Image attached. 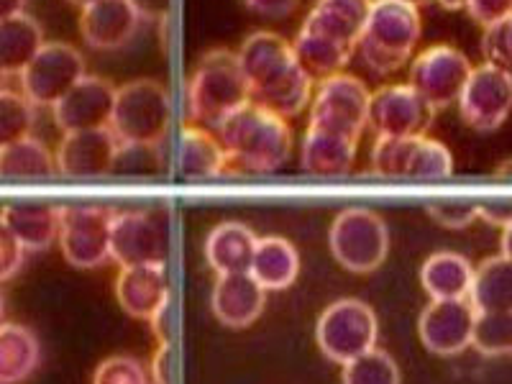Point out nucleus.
<instances>
[{"instance_id":"nucleus-1","label":"nucleus","mask_w":512,"mask_h":384,"mask_svg":"<svg viewBox=\"0 0 512 384\" xmlns=\"http://www.w3.org/2000/svg\"><path fill=\"white\" fill-rule=\"evenodd\" d=\"M228 157V172L267 175L280 169L292 154L290 123L264 105L244 103L216 126Z\"/></svg>"},{"instance_id":"nucleus-2","label":"nucleus","mask_w":512,"mask_h":384,"mask_svg":"<svg viewBox=\"0 0 512 384\" xmlns=\"http://www.w3.org/2000/svg\"><path fill=\"white\" fill-rule=\"evenodd\" d=\"M423 34L420 8L408 0H374L356 52L374 75H392L413 59Z\"/></svg>"},{"instance_id":"nucleus-3","label":"nucleus","mask_w":512,"mask_h":384,"mask_svg":"<svg viewBox=\"0 0 512 384\" xmlns=\"http://www.w3.org/2000/svg\"><path fill=\"white\" fill-rule=\"evenodd\" d=\"M251 100V88L236 52L231 49H208L195 62L187 82V118L195 126L216 131L218 123L231 116L236 108Z\"/></svg>"},{"instance_id":"nucleus-4","label":"nucleus","mask_w":512,"mask_h":384,"mask_svg":"<svg viewBox=\"0 0 512 384\" xmlns=\"http://www.w3.org/2000/svg\"><path fill=\"white\" fill-rule=\"evenodd\" d=\"M169 123L172 103L162 82L139 77L118 88L111 131L123 149H157L167 139Z\"/></svg>"},{"instance_id":"nucleus-5","label":"nucleus","mask_w":512,"mask_h":384,"mask_svg":"<svg viewBox=\"0 0 512 384\" xmlns=\"http://www.w3.org/2000/svg\"><path fill=\"white\" fill-rule=\"evenodd\" d=\"M379 320L369 303L359 297L333 300L315 323V344L320 354L333 364H349L356 356L377 346Z\"/></svg>"},{"instance_id":"nucleus-6","label":"nucleus","mask_w":512,"mask_h":384,"mask_svg":"<svg viewBox=\"0 0 512 384\" xmlns=\"http://www.w3.org/2000/svg\"><path fill=\"white\" fill-rule=\"evenodd\" d=\"M328 249L346 272L372 274L390 254V228L372 208H346L328 228Z\"/></svg>"},{"instance_id":"nucleus-7","label":"nucleus","mask_w":512,"mask_h":384,"mask_svg":"<svg viewBox=\"0 0 512 384\" xmlns=\"http://www.w3.org/2000/svg\"><path fill=\"white\" fill-rule=\"evenodd\" d=\"M116 210L105 205H62L59 246L67 264L98 269L111 259V228Z\"/></svg>"},{"instance_id":"nucleus-8","label":"nucleus","mask_w":512,"mask_h":384,"mask_svg":"<svg viewBox=\"0 0 512 384\" xmlns=\"http://www.w3.org/2000/svg\"><path fill=\"white\" fill-rule=\"evenodd\" d=\"M472 70L474 64L461 49L451 44H433L415 54L410 62L408 85L438 113L448 105L459 103Z\"/></svg>"},{"instance_id":"nucleus-9","label":"nucleus","mask_w":512,"mask_h":384,"mask_svg":"<svg viewBox=\"0 0 512 384\" xmlns=\"http://www.w3.org/2000/svg\"><path fill=\"white\" fill-rule=\"evenodd\" d=\"M369 100H372V90L356 75L338 72V75L326 77L315 88L308 126L328 128V131L361 139V131L367 128Z\"/></svg>"},{"instance_id":"nucleus-10","label":"nucleus","mask_w":512,"mask_h":384,"mask_svg":"<svg viewBox=\"0 0 512 384\" xmlns=\"http://www.w3.org/2000/svg\"><path fill=\"white\" fill-rule=\"evenodd\" d=\"M85 75L80 49L67 41H47L21 75V93L36 108H54Z\"/></svg>"},{"instance_id":"nucleus-11","label":"nucleus","mask_w":512,"mask_h":384,"mask_svg":"<svg viewBox=\"0 0 512 384\" xmlns=\"http://www.w3.org/2000/svg\"><path fill=\"white\" fill-rule=\"evenodd\" d=\"M461 121L479 134L497 131L512 113V75L495 64H477L459 98Z\"/></svg>"},{"instance_id":"nucleus-12","label":"nucleus","mask_w":512,"mask_h":384,"mask_svg":"<svg viewBox=\"0 0 512 384\" xmlns=\"http://www.w3.org/2000/svg\"><path fill=\"white\" fill-rule=\"evenodd\" d=\"M433 118H436V111L410 88L408 82L384 85V88L374 90L372 100H369L367 126L377 136H390V139L425 136Z\"/></svg>"},{"instance_id":"nucleus-13","label":"nucleus","mask_w":512,"mask_h":384,"mask_svg":"<svg viewBox=\"0 0 512 384\" xmlns=\"http://www.w3.org/2000/svg\"><path fill=\"white\" fill-rule=\"evenodd\" d=\"M126 152L116 134L108 128H93V131H72L59 141L57 169L62 177L70 180H95V177L111 175L116 162Z\"/></svg>"},{"instance_id":"nucleus-14","label":"nucleus","mask_w":512,"mask_h":384,"mask_svg":"<svg viewBox=\"0 0 512 384\" xmlns=\"http://www.w3.org/2000/svg\"><path fill=\"white\" fill-rule=\"evenodd\" d=\"M477 308L469 297L431 300L418 318V336L436 356H456L472 346Z\"/></svg>"},{"instance_id":"nucleus-15","label":"nucleus","mask_w":512,"mask_h":384,"mask_svg":"<svg viewBox=\"0 0 512 384\" xmlns=\"http://www.w3.org/2000/svg\"><path fill=\"white\" fill-rule=\"evenodd\" d=\"M111 259L121 269L167 262V236L157 218L144 210L116 213L111 228Z\"/></svg>"},{"instance_id":"nucleus-16","label":"nucleus","mask_w":512,"mask_h":384,"mask_svg":"<svg viewBox=\"0 0 512 384\" xmlns=\"http://www.w3.org/2000/svg\"><path fill=\"white\" fill-rule=\"evenodd\" d=\"M118 88L111 80L98 75H85L70 93L52 108L54 123L64 134L108 128L113 118Z\"/></svg>"},{"instance_id":"nucleus-17","label":"nucleus","mask_w":512,"mask_h":384,"mask_svg":"<svg viewBox=\"0 0 512 384\" xmlns=\"http://www.w3.org/2000/svg\"><path fill=\"white\" fill-rule=\"evenodd\" d=\"M141 16L131 0H95L80 13V34L98 52H116L134 39Z\"/></svg>"},{"instance_id":"nucleus-18","label":"nucleus","mask_w":512,"mask_h":384,"mask_svg":"<svg viewBox=\"0 0 512 384\" xmlns=\"http://www.w3.org/2000/svg\"><path fill=\"white\" fill-rule=\"evenodd\" d=\"M239 57L241 72H244L246 82H249L251 95L267 88L269 82H274L280 75H285L290 67H295L297 59L292 52V41L277 31H254L241 41V47L236 49Z\"/></svg>"},{"instance_id":"nucleus-19","label":"nucleus","mask_w":512,"mask_h":384,"mask_svg":"<svg viewBox=\"0 0 512 384\" xmlns=\"http://www.w3.org/2000/svg\"><path fill=\"white\" fill-rule=\"evenodd\" d=\"M267 305V290L249 272L218 274L210 292V310L228 328H246L259 320Z\"/></svg>"},{"instance_id":"nucleus-20","label":"nucleus","mask_w":512,"mask_h":384,"mask_svg":"<svg viewBox=\"0 0 512 384\" xmlns=\"http://www.w3.org/2000/svg\"><path fill=\"white\" fill-rule=\"evenodd\" d=\"M169 280L164 264L126 267L116 277V300L136 320H149L169 303Z\"/></svg>"},{"instance_id":"nucleus-21","label":"nucleus","mask_w":512,"mask_h":384,"mask_svg":"<svg viewBox=\"0 0 512 384\" xmlns=\"http://www.w3.org/2000/svg\"><path fill=\"white\" fill-rule=\"evenodd\" d=\"M359 152V139L328 128L308 126L300 149V167L315 177H341L351 172Z\"/></svg>"},{"instance_id":"nucleus-22","label":"nucleus","mask_w":512,"mask_h":384,"mask_svg":"<svg viewBox=\"0 0 512 384\" xmlns=\"http://www.w3.org/2000/svg\"><path fill=\"white\" fill-rule=\"evenodd\" d=\"M372 3L374 0H315V6L305 16L303 29L356 49L361 31L367 26Z\"/></svg>"},{"instance_id":"nucleus-23","label":"nucleus","mask_w":512,"mask_h":384,"mask_svg":"<svg viewBox=\"0 0 512 384\" xmlns=\"http://www.w3.org/2000/svg\"><path fill=\"white\" fill-rule=\"evenodd\" d=\"M26 251H44L59 241V221H62V205L34 203V200H16L8 203L0 213Z\"/></svg>"},{"instance_id":"nucleus-24","label":"nucleus","mask_w":512,"mask_h":384,"mask_svg":"<svg viewBox=\"0 0 512 384\" xmlns=\"http://www.w3.org/2000/svg\"><path fill=\"white\" fill-rule=\"evenodd\" d=\"M259 236L241 221L218 223L205 239V262L216 274L249 272Z\"/></svg>"},{"instance_id":"nucleus-25","label":"nucleus","mask_w":512,"mask_h":384,"mask_svg":"<svg viewBox=\"0 0 512 384\" xmlns=\"http://www.w3.org/2000/svg\"><path fill=\"white\" fill-rule=\"evenodd\" d=\"M177 169L187 180H210L228 172V157L221 139L210 134V128L195 126V123L182 128Z\"/></svg>"},{"instance_id":"nucleus-26","label":"nucleus","mask_w":512,"mask_h":384,"mask_svg":"<svg viewBox=\"0 0 512 384\" xmlns=\"http://www.w3.org/2000/svg\"><path fill=\"white\" fill-rule=\"evenodd\" d=\"M474 267L456 251H436L420 267V285L431 300H461L469 297Z\"/></svg>"},{"instance_id":"nucleus-27","label":"nucleus","mask_w":512,"mask_h":384,"mask_svg":"<svg viewBox=\"0 0 512 384\" xmlns=\"http://www.w3.org/2000/svg\"><path fill=\"white\" fill-rule=\"evenodd\" d=\"M249 274L267 292H280L292 287L300 274V254L295 244L282 236H262L256 241Z\"/></svg>"},{"instance_id":"nucleus-28","label":"nucleus","mask_w":512,"mask_h":384,"mask_svg":"<svg viewBox=\"0 0 512 384\" xmlns=\"http://www.w3.org/2000/svg\"><path fill=\"white\" fill-rule=\"evenodd\" d=\"M44 44H47L44 29L34 16L18 13V16L3 18L0 21V72L6 77H21Z\"/></svg>"},{"instance_id":"nucleus-29","label":"nucleus","mask_w":512,"mask_h":384,"mask_svg":"<svg viewBox=\"0 0 512 384\" xmlns=\"http://www.w3.org/2000/svg\"><path fill=\"white\" fill-rule=\"evenodd\" d=\"M41 344L31 328L0 323V384H21L39 369Z\"/></svg>"},{"instance_id":"nucleus-30","label":"nucleus","mask_w":512,"mask_h":384,"mask_svg":"<svg viewBox=\"0 0 512 384\" xmlns=\"http://www.w3.org/2000/svg\"><path fill=\"white\" fill-rule=\"evenodd\" d=\"M292 52H295L297 64L308 72L313 80H326V77L338 75L346 70L356 49L346 47L341 41L328 39L323 34H315L300 26L295 41H292Z\"/></svg>"},{"instance_id":"nucleus-31","label":"nucleus","mask_w":512,"mask_h":384,"mask_svg":"<svg viewBox=\"0 0 512 384\" xmlns=\"http://www.w3.org/2000/svg\"><path fill=\"white\" fill-rule=\"evenodd\" d=\"M313 90V77H310L300 64H295V67H290L285 75H280L274 82H269L267 88H262L259 93L251 95V100L264 105L267 111L277 113V116L285 118V121H290V118L308 111V105L313 103L315 95Z\"/></svg>"},{"instance_id":"nucleus-32","label":"nucleus","mask_w":512,"mask_h":384,"mask_svg":"<svg viewBox=\"0 0 512 384\" xmlns=\"http://www.w3.org/2000/svg\"><path fill=\"white\" fill-rule=\"evenodd\" d=\"M469 300L477 313H507L512 310V259L505 254L489 256L474 269Z\"/></svg>"},{"instance_id":"nucleus-33","label":"nucleus","mask_w":512,"mask_h":384,"mask_svg":"<svg viewBox=\"0 0 512 384\" xmlns=\"http://www.w3.org/2000/svg\"><path fill=\"white\" fill-rule=\"evenodd\" d=\"M54 175H59L57 157L34 136L0 149V180H49Z\"/></svg>"},{"instance_id":"nucleus-34","label":"nucleus","mask_w":512,"mask_h":384,"mask_svg":"<svg viewBox=\"0 0 512 384\" xmlns=\"http://www.w3.org/2000/svg\"><path fill=\"white\" fill-rule=\"evenodd\" d=\"M454 175V157L448 146L428 136L415 139L413 157L408 164V177L405 180H446Z\"/></svg>"},{"instance_id":"nucleus-35","label":"nucleus","mask_w":512,"mask_h":384,"mask_svg":"<svg viewBox=\"0 0 512 384\" xmlns=\"http://www.w3.org/2000/svg\"><path fill=\"white\" fill-rule=\"evenodd\" d=\"M36 123V105L24 93H0V149L31 136Z\"/></svg>"},{"instance_id":"nucleus-36","label":"nucleus","mask_w":512,"mask_h":384,"mask_svg":"<svg viewBox=\"0 0 512 384\" xmlns=\"http://www.w3.org/2000/svg\"><path fill=\"white\" fill-rule=\"evenodd\" d=\"M400 367L387 351L374 346L367 354L356 356L354 361L344 364L341 384H400Z\"/></svg>"},{"instance_id":"nucleus-37","label":"nucleus","mask_w":512,"mask_h":384,"mask_svg":"<svg viewBox=\"0 0 512 384\" xmlns=\"http://www.w3.org/2000/svg\"><path fill=\"white\" fill-rule=\"evenodd\" d=\"M472 346L484 356L512 354V310L477 313Z\"/></svg>"},{"instance_id":"nucleus-38","label":"nucleus","mask_w":512,"mask_h":384,"mask_svg":"<svg viewBox=\"0 0 512 384\" xmlns=\"http://www.w3.org/2000/svg\"><path fill=\"white\" fill-rule=\"evenodd\" d=\"M418 139V136H415ZM415 139H390V136H377L372 146V169L377 177L384 180H405L408 177V164L413 157Z\"/></svg>"},{"instance_id":"nucleus-39","label":"nucleus","mask_w":512,"mask_h":384,"mask_svg":"<svg viewBox=\"0 0 512 384\" xmlns=\"http://www.w3.org/2000/svg\"><path fill=\"white\" fill-rule=\"evenodd\" d=\"M93 384H152V377L139 359L116 354L103 359L95 367Z\"/></svg>"},{"instance_id":"nucleus-40","label":"nucleus","mask_w":512,"mask_h":384,"mask_svg":"<svg viewBox=\"0 0 512 384\" xmlns=\"http://www.w3.org/2000/svg\"><path fill=\"white\" fill-rule=\"evenodd\" d=\"M482 57L484 62L495 64V67L512 75V16L484 29Z\"/></svg>"},{"instance_id":"nucleus-41","label":"nucleus","mask_w":512,"mask_h":384,"mask_svg":"<svg viewBox=\"0 0 512 384\" xmlns=\"http://www.w3.org/2000/svg\"><path fill=\"white\" fill-rule=\"evenodd\" d=\"M425 210L443 228H466L479 218V203L474 200H436L425 205Z\"/></svg>"},{"instance_id":"nucleus-42","label":"nucleus","mask_w":512,"mask_h":384,"mask_svg":"<svg viewBox=\"0 0 512 384\" xmlns=\"http://www.w3.org/2000/svg\"><path fill=\"white\" fill-rule=\"evenodd\" d=\"M26 262V246L18 241L16 233L0 218V282L13 280Z\"/></svg>"},{"instance_id":"nucleus-43","label":"nucleus","mask_w":512,"mask_h":384,"mask_svg":"<svg viewBox=\"0 0 512 384\" xmlns=\"http://www.w3.org/2000/svg\"><path fill=\"white\" fill-rule=\"evenodd\" d=\"M466 11L479 26H492L512 16V0H466Z\"/></svg>"},{"instance_id":"nucleus-44","label":"nucleus","mask_w":512,"mask_h":384,"mask_svg":"<svg viewBox=\"0 0 512 384\" xmlns=\"http://www.w3.org/2000/svg\"><path fill=\"white\" fill-rule=\"evenodd\" d=\"M149 377L152 384H172L175 382V349L172 344H159L149 364Z\"/></svg>"},{"instance_id":"nucleus-45","label":"nucleus","mask_w":512,"mask_h":384,"mask_svg":"<svg viewBox=\"0 0 512 384\" xmlns=\"http://www.w3.org/2000/svg\"><path fill=\"white\" fill-rule=\"evenodd\" d=\"M244 3L254 13L267 18H287L300 6V0H244Z\"/></svg>"},{"instance_id":"nucleus-46","label":"nucleus","mask_w":512,"mask_h":384,"mask_svg":"<svg viewBox=\"0 0 512 384\" xmlns=\"http://www.w3.org/2000/svg\"><path fill=\"white\" fill-rule=\"evenodd\" d=\"M479 218L489 226L505 228L512 221V200H484L479 203Z\"/></svg>"},{"instance_id":"nucleus-47","label":"nucleus","mask_w":512,"mask_h":384,"mask_svg":"<svg viewBox=\"0 0 512 384\" xmlns=\"http://www.w3.org/2000/svg\"><path fill=\"white\" fill-rule=\"evenodd\" d=\"M149 326H152L159 344H172V341H175V328H172V297H169V303L149 320Z\"/></svg>"},{"instance_id":"nucleus-48","label":"nucleus","mask_w":512,"mask_h":384,"mask_svg":"<svg viewBox=\"0 0 512 384\" xmlns=\"http://www.w3.org/2000/svg\"><path fill=\"white\" fill-rule=\"evenodd\" d=\"M134 8L139 11L141 21H167L169 11H172V0H131Z\"/></svg>"},{"instance_id":"nucleus-49","label":"nucleus","mask_w":512,"mask_h":384,"mask_svg":"<svg viewBox=\"0 0 512 384\" xmlns=\"http://www.w3.org/2000/svg\"><path fill=\"white\" fill-rule=\"evenodd\" d=\"M26 3L29 0H0V21L18 16V13H26Z\"/></svg>"},{"instance_id":"nucleus-50","label":"nucleus","mask_w":512,"mask_h":384,"mask_svg":"<svg viewBox=\"0 0 512 384\" xmlns=\"http://www.w3.org/2000/svg\"><path fill=\"white\" fill-rule=\"evenodd\" d=\"M500 246H502V254H505L507 259H512V221L507 223L505 228H502V241H500Z\"/></svg>"},{"instance_id":"nucleus-51","label":"nucleus","mask_w":512,"mask_h":384,"mask_svg":"<svg viewBox=\"0 0 512 384\" xmlns=\"http://www.w3.org/2000/svg\"><path fill=\"white\" fill-rule=\"evenodd\" d=\"M495 177L497 180H512V159H505L502 164H497Z\"/></svg>"},{"instance_id":"nucleus-52","label":"nucleus","mask_w":512,"mask_h":384,"mask_svg":"<svg viewBox=\"0 0 512 384\" xmlns=\"http://www.w3.org/2000/svg\"><path fill=\"white\" fill-rule=\"evenodd\" d=\"M438 6L446 8V11H461V8H466V0H436Z\"/></svg>"},{"instance_id":"nucleus-53","label":"nucleus","mask_w":512,"mask_h":384,"mask_svg":"<svg viewBox=\"0 0 512 384\" xmlns=\"http://www.w3.org/2000/svg\"><path fill=\"white\" fill-rule=\"evenodd\" d=\"M70 3L77 8H85V6H90V3H95V0H70Z\"/></svg>"},{"instance_id":"nucleus-54","label":"nucleus","mask_w":512,"mask_h":384,"mask_svg":"<svg viewBox=\"0 0 512 384\" xmlns=\"http://www.w3.org/2000/svg\"><path fill=\"white\" fill-rule=\"evenodd\" d=\"M408 3H413V6H425V3H431V0H408Z\"/></svg>"},{"instance_id":"nucleus-55","label":"nucleus","mask_w":512,"mask_h":384,"mask_svg":"<svg viewBox=\"0 0 512 384\" xmlns=\"http://www.w3.org/2000/svg\"><path fill=\"white\" fill-rule=\"evenodd\" d=\"M3 310H6V305H3V295H0V323H3Z\"/></svg>"},{"instance_id":"nucleus-56","label":"nucleus","mask_w":512,"mask_h":384,"mask_svg":"<svg viewBox=\"0 0 512 384\" xmlns=\"http://www.w3.org/2000/svg\"><path fill=\"white\" fill-rule=\"evenodd\" d=\"M3 82H6V75H3V72H0V93H3V90H6V88H3Z\"/></svg>"}]
</instances>
